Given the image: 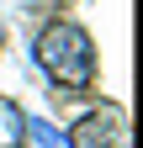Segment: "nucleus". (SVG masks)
<instances>
[{
  "mask_svg": "<svg viewBox=\"0 0 143 148\" xmlns=\"http://www.w3.org/2000/svg\"><path fill=\"white\" fill-rule=\"evenodd\" d=\"M37 69L48 74L58 90H90L96 85V42L80 21H48L37 32Z\"/></svg>",
  "mask_w": 143,
  "mask_h": 148,
  "instance_id": "1",
  "label": "nucleus"
},
{
  "mask_svg": "<svg viewBox=\"0 0 143 148\" xmlns=\"http://www.w3.org/2000/svg\"><path fill=\"white\" fill-rule=\"evenodd\" d=\"M64 138H69V148H133L122 106H101V111H85V116L74 122V132H64Z\"/></svg>",
  "mask_w": 143,
  "mask_h": 148,
  "instance_id": "2",
  "label": "nucleus"
},
{
  "mask_svg": "<svg viewBox=\"0 0 143 148\" xmlns=\"http://www.w3.org/2000/svg\"><path fill=\"white\" fill-rule=\"evenodd\" d=\"M21 143H27V148H69V138H64L48 116H21Z\"/></svg>",
  "mask_w": 143,
  "mask_h": 148,
  "instance_id": "3",
  "label": "nucleus"
},
{
  "mask_svg": "<svg viewBox=\"0 0 143 148\" xmlns=\"http://www.w3.org/2000/svg\"><path fill=\"white\" fill-rule=\"evenodd\" d=\"M0 48H6V27H0Z\"/></svg>",
  "mask_w": 143,
  "mask_h": 148,
  "instance_id": "4",
  "label": "nucleus"
}]
</instances>
